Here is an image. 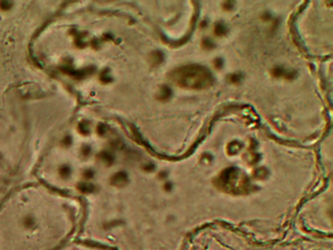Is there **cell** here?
<instances>
[{
    "instance_id": "1",
    "label": "cell",
    "mask_w": 333,
    "mask_h": 250,
    "mask_svg": "<svg viewBox=\"0 0 333 250\" xmlns=\"http://www.w3.org/2000/svg\"><path fill=\"white\" fill-rule=\"evenodd\" d=\"M172 79L183 87L203 88L210 85L212 76L202 66H188L175 70L172 73Z\"/></svg>"
},
{
    "instance_id": "2",
    "label": "cell",
    "mask_w": 333,
    "mask_h": 250,
    "mask_svg": "<svg viewBox=\"0 0 333 250\" xmlns=\"http://www.w3.org/2000/svg\"><path fill=\"white\" fill-rule=\"evenodd\" d=\"M214 31H215L216 35L221 36V35H224V33H225V31H226V28H225V26H224V24H222L219 23V24H217L216 26H215Z\"/></svg>"
},
{
    "instance_id": "3",
    "label": "cell",
    "mask_w": 333,
    "mask_h": 250,
    "mask_svg": "<svg viewBox=\"0 0 333 250\" xmlns=\"http://www.w3.org/2000/svg\"><path fill=\"white\" fill-rule=\"evenodd\" d=\"M161 93H162V95H161V97H160V99H161V100H165V99H167V98H169V96H170V90L167 87H163L161 89Z\"/></svg>"
},
{
    "instance_id": "4",
    "label": "cell",
    "mask_w": 333,
    "mask_h": 250,
    "mask_svg": "<svg viewBox=\"0 0 333 250\" xmlns=\"http://www.w3.org/2000/svg\"><path fill=\"white\" fill-rule=\"evenodd\" d=\"M230 80H231V82H234V83L238 82V81H239V75H238V74H233V75L231 76Z\"/></svg>"
},
{
    "instance_id": "5",
    "label": "cell",
    "mask_w": 333,
    "mask_h": 250,
    "mask_svg": "<svg viewBox=\"0 0 333 250\" xmlns=\"http://www.w3.org/2000/svg\"><path fill=\"white\" fill-rule=\"evenodd\" d=\"M203 46H204V47H206V48H207V46H213V45H212V43H211L210 41L207 40V39H205V40L203 41Z\"/></svg>"
}]
</instances>
